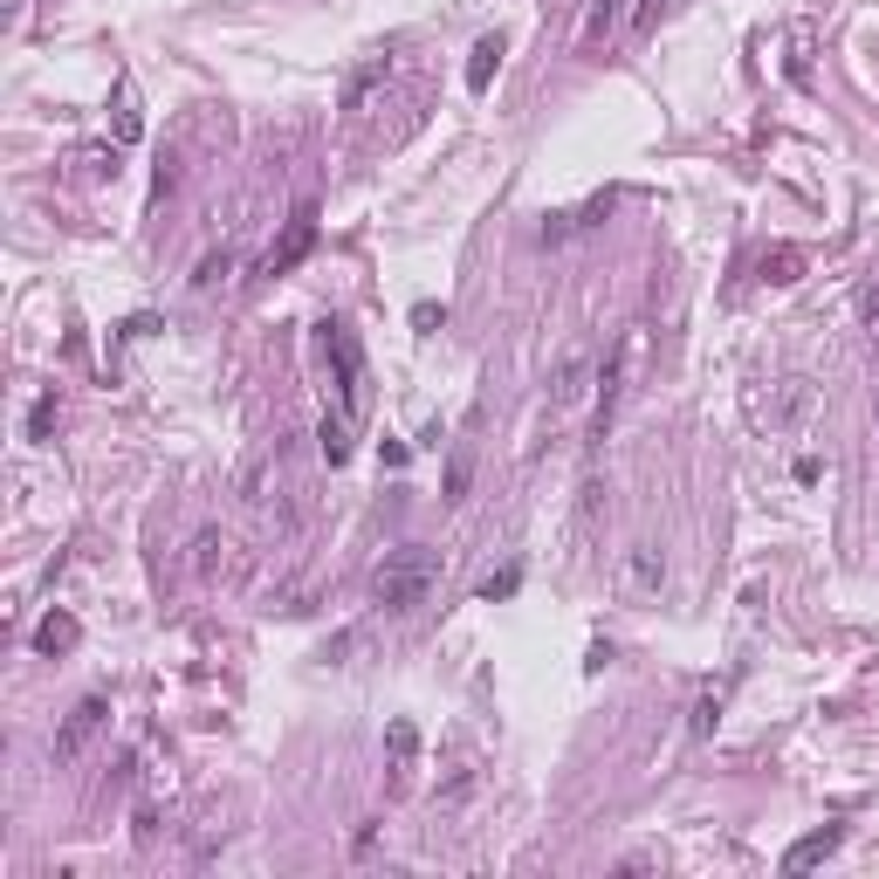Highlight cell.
I'll list each match as a JSON object with an SVG mask.
<instances>
[{"label": "cell", "instance_id": "30bf717a", "mask_svg": "<svg viewBox=\"0 0 879 879\" xmlns=\"http://www.w3.org/2000/svg\"><path fill=\"white\" fill-rule=\"evenodd\" d=\"M660 584H666V556L653 543H632V556H625V591H660Z\"/></svg>", "mask_w": 879, "mask_h": 879}, {"label": "cell", "instance_id": "2e32d148", "mask_svg": "<svg viewBox=\"0 0 879 879\" xmlns=\"http://www.w3.org/2000/svg\"><path fill=\"white\" fill-rule=\"evenodd\" d=\"M49 433H56V392H42L28 413V440H49Z\"/></svg>", "mask_w": 879, "mask_h": 879}, {"label": "cell", "instance_id": "52a82bcc", "mask_svg": "<svg viewBox=\"0 0 879 879\" xmlns=\"http://www.w3.org/2000/svg\"><path fill=\"white\" fill-rule=\"evenodd\" d=\"M309 248H316V207H303V214L289 220V234L268 248V261H261V268H268V275H289V268H296Z\"/></svg>", "mask_w": 879, "mask_h": 879}, {"label": "cell", "instance_id": "4fadbf2b", "mask_svg": "<svg viewBox=\"0 0 879 879\" xmlns=\"http://www.w3.org/2000/svg\"><path fill=\"white\" fill-rule=\"evenodd\" d=\"M34 646H42V653H69V646H76V619H69V612H49L42 632H34Z\"/></svg>", "mask_w": 879, "mask_h": 879}, {"label": "cell", "instance_id": "d6986e66", "mask_svg": "<svg viewBox=\"0 0 879 879\" xmlns=\"http://www.w3.org/2000/svg\"><path fill=\"white\" fill-rule=\"evenodd\" d=\"M515 584H523V571H502V577H488V584H482V605H495V597H508Z\"/></svg>", "mask_w": 879, "mask_h": 879}, {"label": "cell", "instance_id": "9c48e42d", "mask_svg": "<svg viewBox=\"0 0 879 879\" xmlns=\"http://www.w3.org/2000/svg\"><path fill=\"white\" fill-rule=\"evenodd\" d=\"M838 838H846V824H818L811 838H797V846L783 852V872H804V866L831 859V852H838Z\"/></svg>", "mask_w": 879, "mask_h": 879}, {"label": "cell", "instance_id": "277c9868", "mask_svg": "<svg viewBox=\"0 0 879 879\" xmlns=\"http://www.w3.org/2000/svg\"><path fill=\"white\" fill-rule=\"evenodd\" d=\"M103 722H110V701L103 694H83V701H76L69 714H62V729H56V763H76V755H83L97 735H103Z\"/></svg>", "mask_w": 879, "mask_h": 879}, {"label": "cell", "instance_id": "e0dca14e", "mask_svg": "<svg viewBox=\"0 0 879 879\" xmlns=\"http://www.w3.org/2000/svg\"><path fill=\"white\" fill-rule=\"evenodd\" d=\"M227 255H207V261H199V275H192V289H214V283H227Z\"/></svg>", "mask_w": 879, "mask_h": 879}, {"label": "cell", "instance_id": "8992f818", "mask_svg": "<svg viewBox=\"0 0 879 879\" xmlns=\"http://www.w3.org/2000/svg\"><path fill=\"white\" fill-rule=\"evenodd\" d=\"M811 413H818V385H811V378H783V385L770 392V426H777V433H797Z\"/></svg>", "mask_w": 879, "mask_h": 879}, {"label": "cell", "instance_id": "ac0fdd59", "mask_svg": "<svg viewBox=\"0 0 879 879\" xmlns=\"http://www.w3.org/2000/svg\"><path fill=\"white\" fill-rule=\"evenodd\" d=\"M467 474H474V461H467V454H454V467H447V502H461V495H467Z\"/></svg>", "mask_w": 879, "mask_h": 879}, {"label": "cell", "instance_id": "3957f363", "mask_svg": "<svg viewBox=\"0 0 879 879\" xmlns=\"http://www.w3.org/2000/svg\"><path fill=\"white\" fill-rule=\"evenodd\" d=\"M639 330H625L619 344H612V357H605V372H597V413H591V440H605L612 433V419H619V398H625V378H632V365H639Z\"/></svg>", "mask_w": 879, "mask_h": 879}, {"label": "cell", "instance_id": "ffe728a7", "mask_svg": "<svg viewBox=\"0 0 879 879\" xmlns=\"http://www.w3.org/2000/svg\"><path fill=\"white\" fill-rule=\"evenodd\" d=\"M866 324H872V344H879V296L866 303Z\"/></svg>", "mask_w": 879, "mask_h": 879}, {"label": "cell", "instance_id": "7c38bea8", "mask_svg": "<svg viewBox=\"0 0 879 879\" xmlns=\"http://www.w3.org/2000/svg\"><path fill=\"white\" fill-rule=\"evenodd\" d=\"M350 433H357V419H350V413H324V433H316V440H324V461H330V467H344V461H350Z\"/></svg>", "mask_w": 879, "mask_h": 879}, {"label": "cell", "instance_id": "6da1fadb", "mask_svg": "<svg viewBox=\"0 0 879 879\" xmlns=\"http://www.w3.org/2000/svg\"><path fill=\"white\" fill-rule=\"evenodd\" d=\"M440 584V556L426 543H406V550H392L385 564L372 571V591H378V605L385 612H413L419 597Z\"/></svg>", "mask_w": 879, "mask_h": 879}, {"label": "cell", "instance_id": "ba28073f", "mask_svg": "<svg viewBox=\"0 0 879 879\" xmlns=\"http://www.w3.org/2000/svg\"><path fill=\"white\" fill-rule=\"evenodd\" d=\"M619 28H625V0H591V14H584V28H577V49L597 56Z\"/></svg>", "mask_w": 879, "mask_h": 879}, {"label": "cell", "instance_id": "44dd1931", "mask_svg": "<svg viewBox=\"0 0 879 879\" xmlns=\"http://www.w3.org/2000/svg\"><path fill=\"white\" fill-rule=\"evenodd\" d=\"M660 8H673V0H660Z\"/></svg>", "mask_w": 879, "mask_h": 879}, {"label": "cell", "instance_id": "7a4b0ae2", "mask_svg": "<svg viewBox=\"0 0 879 879\" xmlns=\"http://www.w3.org/2000/svg\"><path fill=\"white\" fill-rule=\"evenodd\" d=\"M324 357L337 372V413H365V344H357V330L344 324H324Z\"/></svg>", "mask_w": 879, "mask_h": 879}, {"label": "cell", "instance_id": "5b68a950", "mask_svg": "<svg viewBox=\"0 0 879 879\" xmlns=\"http://www.w3.org/2000/svg\"><path fill=\"white\" fill-rule=\"evenodd\" d=\"M591 372H597V365H591V350H584V344H577V350H564V365L550 372V413H571L577 398L591 392Z\"/></svg>", "mask_w": 879, "mask_h": 879}, {"label": "cell", "instance_id": "8fae6325", "mask_svg": "<svg viewBox=\"0 0 879 879\" xmlns=\"http://www.w3.org/2000/svg\"><path fill=\"white\" fill-rule=\"evenodd\" d=\"M502 56H508V42H502V34H488V42H474V56H467V90H488V83H495V69H502Z\"/></svg>", "mask_w": 879, "mask_h": 879}, {"label": "cell", "instance_id": "9a60e30c", "mask_svg": "<svg viewBox=\"0 0 879 879\" xmlns=\"http://www.w3.org/2000/svg\"><path fill=\"white\" fill-rule=\"evenodd\" d=\"M797 268H804V255H797V248H777V255L763 261V283H797Z\"/></svg>", "mask_w": 879, "mask_h": 879}, {"label": "cell", "instance_id": "5bb4252c", "mask_svg": "<svg viewBox=\"0 0 879 879\" xmlns=\"http://www.w3.org/2000/svg\"><path fill=\"white\" fill-rule=\"evenodd\" d=\"M385 76H392V56H372V62H365V69H357L350 83H344V103L357 110V103H365V90H372V83H385Z\"/></svg>", "mask_w": 879, "mask_h": 879}]
</instances>
